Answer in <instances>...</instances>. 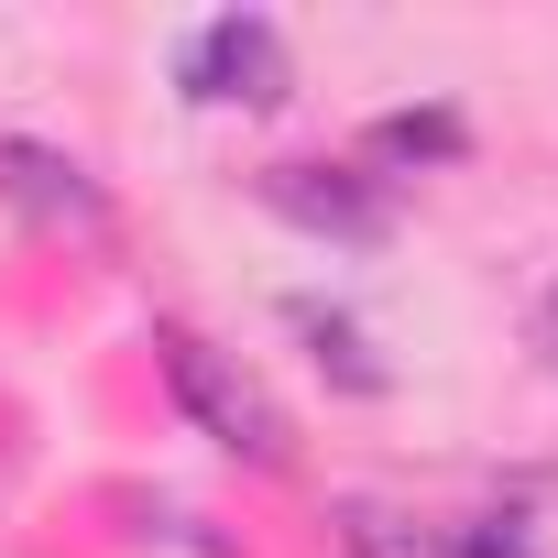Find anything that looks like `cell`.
<instances>
[{"label":"cell","mask_w":558,"mask_h":558,"mask_svg":"<svg viewBox=\"0 0 558 558\" xmlns=\"http://www.w3.org/2000/svg\"><path fill=\"white\" fill-rule=\"evenodd\" d=\"M154 373H165L175 416H186L208 449H230V460H252V471H286V460H296L286 405L241 373V351H219V340H197V329H154Z\"/></svg>","instance_id":"cell-1"},{"label":"cell","mask_w":558,"mask_h":558,"mask_svg":"<svg viewBox=\"0 0 558 558\" xmlns=\"http://www.w3.org/2000/svg\"><path fill=\"white\" fill-rule=\"evenodd\" d=\"M286 88H296V56H286L274 12H208L175 34V99L186 110H274Z\"/></svg>","instance_id":"cell-2"},{"label":"cell","mask_w":558,"mask_h":558,"mask_svg":"<svg viewBox=\"0 0 558 558\" xmlns=\"http://www.w3.org/2000/svg\"><path fill=\"white\" fill-rule=\"evenodd\" d=\"M252 197L286 219V230L329 241V252H384V241H395V186H384L373 165H318V154H286V165H263V175H252Z\"/></svg>","instance_id":"cell-3"},{"label":"cell","mask_w":558,"mask_h":558,"mask_svg":"<svg viewBox=\"0 0 558 558\" xmlns=\"http://www.w3.org/2000/svg\"><path fill=\"white\" fill-rule=\"evenodd\" d=\"M0 208L34 219V230H77V241L110 230L99 175H88L77 154H56V143H23V132H0Z\"/></svg>","instance_id":"cell-4"},{"label":"cell","mask_w":558,"mask_h":558,"mask_svg":"<svg viewBox=\"0 0 558 558\" xmlns=\"http://www.w3.org/2000/svg\"><path fill=\"white\" fill-rule=\"evenodd\" d=\"M286 329L307 340L318 384H340V395H395V362L373 351V329H362L340 296H286Z\"/></svg>","instance_id":"cell-5"},{"label":"cell","mask_w":558,"mask_h":558,"mask_svg":"<svg viewBox=\"0 0 558 558\" xmlns=\"http://www.w3.org/2000/svg\"><path fill=\"white\" fill-rule=\"evenodd\" d=\"M471 154V121L449 110V99H427V110H384L373 132H362V165L395 186V175H416V165H460Z\"/></svg>","instance_id":"cell-6"},{"label":"cell","mask_w":558,"mask_h":558,"mask_svg":"<svg viewBox=\"0 0 558 558\" xmlns=\"http://www.w3.org/2000/svg\"><path fill=\"white\" fill-rule=\"evenodd\" d=\"M329 525H340V547L351 558H449V525H416V514H395V504H329Z\"/></svg>","instance_id":"cell-7"},{"label":"cell","mask_w":558,"mask_h":558,"mask_svg":"<svg viewBox=\"0 0 558 558\" xmlns=\"http://www.w3.org/2000/svg\"><path fill=\"white\" fill-rule=\"evenodd\" d=\"M449 558H547V525H536L525 504H493V514L449 525Z\"/></svg>","instance_id":"cell-8"},{"label":"cell","mask_w":558,"mask_h":558,"mask_svg":"<svg viewBox=\"0 0 558 558\" xmlns=\"http://www.w3.org/2000/svg\"><path fill=\"white\" fill-rule=\"evenodd\" d=\"M525 351H536V373L558 384V274H547V296L525 307Z\"/></svg>","instance_id":"cell-9"}]
</instances>
